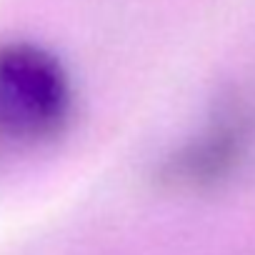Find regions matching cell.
<instances>
[{"instance_id":"1","label":"cell","mask_w":255,"mask_h":255,"mask_svg":"<svg viewBox=\"0 0 255 255\" xmlns=\"http://www.w3.org/2000/svg\"><path fill=\"white\" fill-rule=\"evenodd\" d=\"M73 88L63 63L35 43L0 45V143L35 148L63 135Z\"/></svg>"},{"instance_id":"2","label":"cell","mask_w":255,"mask_h":255,"mask_svg":"<svg viewBox=\"0 0 255 255\" xmlns=\"http://www.w3.org/2000/svg\"><path fill=\"white\" fill-rule=\"evenodd\" d=\"M238 130L233 125H220L205 133L200 140L185 145L165 160L160 175L170 185H203L218 178L238 153Z\"/></svg>"}]
</instances>
